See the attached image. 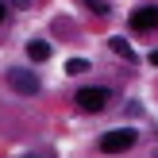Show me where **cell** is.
Masks as SVG:
<instances>
[{"label": "cell", "mask_w": 158, "mask_h": 158, "mask_svg": "<svg viewBox=\"0 0 158 158\" xmlns=\"http://www.w3.org/2000/svg\"><path fill=\"white\" fill-rule=\"evenodd\" d=\"M135 131L131 127H112V131H104V135H100V151L104 154H123V151H131V147H135Z\"/></svg>", "instance_id": "obj_1"}, {"label": "cell", "mask_w": 158, "mask_h": 158, "mask_svg": "<svg viewBox=\"0 0 158 158\" xmlns=\"http://www.w3.org/2000/svg\"><path fill=\"white\" fill-rule=\"evenodd\" d=\"M8 85H12L19 97H35L39 93V77L31 69H8Z\"/></svg>", "instance_id": "obj_2"}, {"label": "cell", "mask_w": 158, "mask_h": 158, "mask_svg": "<svg viewBox=\"0 0 158 158\" xmlns=\"http://www.w3.org/2000/svg\"><path fill=\"white\" fill-rule=\"evenodd\" d=\"M77 108L81 112H104V104H108V89H77Z\"/></svg>", "instance_id": "obj_3"}, {"label": "cell", "mask_w": 158, "mask_h": 158, "mask_svg": "<svg viewBox=\"0 0 158 158\" xmlns=\"http://www.w3.org/2000/svg\"><path fill=\"white\" fill-rule=\"evenodd\" d=\"M131 27L135 31H158V8H135L131 12Z\"/></svg>", "instance_id": "obj_4"}, {"label": "cell", "mask_w": 158, "mask_h": 158, "mask_svg": "<svg viewBox=\"0 0 158 158\" xmlns=\"http://www.w3.org/2000/svg\"><path fill=\"white\" fill-rule=\"evenodd\" d=\"M27 54H31V62H46L50 58V43L46 39H35V43H27Z\"/></svg>", "instance_id": "obj_5"}, {"label": "cell", "mask_w": 158, "mask_h": 158, "mask_svg": "<svg viewBox=\"0 0 158 158\" xmlns=\"http://www.w3.org/2000/svg\"><path fill=\"white\" fill-rule=\"evenodd\" d=\"M81 8H89L97 19H108V0H77Z\"/></svg>", "instance_id": "obj_6"}, {"label": "cell", "mask_w": 158, "mask_h": 158, "mask_svg": "<svg viewBox=\"0 0 158 158\" xmlns=\"http://www.w3.org/2000/svg\"><path fill=\"white\" fill-rule=\"evenodd\" d=\"M108 46H112V54H120L123 62H135V50H131V46L123 43V39H112V43H108Z\"/></svg>", "instance_id": "obj_7"}, {"label": "cell", "mask_w": 158, "mask_h": 158, "mask_svg": "<svg viewBox=\"0 0 158 158\" xmlns=\"http://www.w3.org/2000/svg\"><path fill=\"white\" fill-rule=\"evenodd\" d=\"M66 69H69V73H85V69H89V62H85V58H69Z\"/></svg>", "instance_id": "obj_8"}, {"label": "cell", "mask_w": 158, "mask_h": 158, "mask_svg": "<svg viewBox=\"0 0 158 158\" xmlns=\"http://www.w3.org/2000/svg\"><path fill=\"white\" fill-rule=\"evenodd\" d=\"M4 15H8V4H4V0H0V23H4Z\"/></svg>", "instance_id": "obj_9"}, {"label": "cell", "mask_w": 158, "mask_h": 158, "mask_svg": "<svg viewBox=\"0 0 158 158\" xmlns=\"http://www.w3.org/2000/svg\"><path fill=\"white\" fill-rule=\"evenodd\" d=\"M8 4H19V8H27V4H31V0H8Z\"/></svg>", "instance_id": "obj_10"}, {"label": "cell", "mask_w": 158, "mask_h": 158, "mask_svg": "<svg viewBox=\"0 0 158 158\" xmlns=\"http://www.w3.org/2000/svg\"><path fill=\"white\" fill-rule=\"evenodd\" d=\"M151 66H158V50H151Z\"/></svg>", "instance_id": "obj_11"}]
</instances>
